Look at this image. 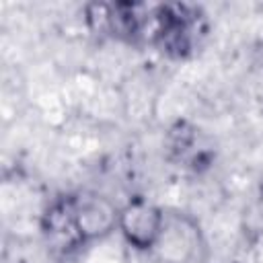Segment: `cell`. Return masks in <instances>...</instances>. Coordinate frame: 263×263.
Masks as SVG:
<instances>
[{
	"label": "cell",
	"mask_w": 263,
	"mask_h": 263,
	"mask_svg": "<svg viewBox=\"0 0 263 263\" xmlns=\"http://www.w3.org/2000/svg\"><path fill=\"white\" fill-rule=\"evenodd\" d=\"M158 224H160L158 214L146 205L129 208L123 216V228H125L127 236L138 245L150 242L158 232Z\"/></svg>",
	"instance_id": "1"
}]
</instances>
